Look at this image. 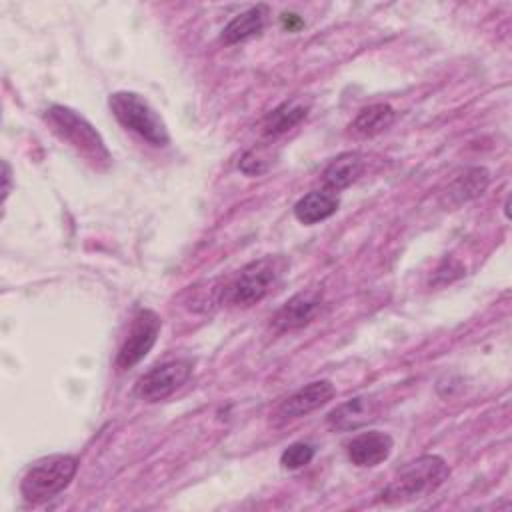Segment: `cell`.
Here are the masks:
<instances>
[{
    "mask_svg": "<svg viewBox=\"0 0 512 512\" xmlns=\"http://www.w3.org/2000/svg\"><path fill=\"white\" fill-rule=\"evenodd\" d=\"M10 184H12V172H10V164L4 160L2 162V202H6L10 194Z\"/></svg>",
    "mask_w": 512,
    "mask_h": 512,
    "instance_id": "21",
    "label": "cell"
},
{
    "mask_svg": "<svg viewBox=\"0 0 512 512\" xmlns=\"http://www.w3.org/2000/svg\"><path fill=\"white\" fill-rule=\"evenodd\" d=\"M392 448L394 440L390 434L380 430H368L348 442V458L358 468H374L388 460Z\"/></svg>",
    "mask_w": 512,
    "mask_h": 512,
    "instance_id": "10",
    "label": "cell"
},
{
    "mask_svg": "<svg viewBox=\"0 0 512 512\" xmlns=\"http://www.w3.org/2000/svg\"><path fill=\"white\" fill-rule=\"evenodd\" d=\"M376 414L378 400L374 396H354L330 410L326 422L334 430H356L374 420Z\"/></svg>",
    "mask_w": 512,
    "mask_h": 512,
    "instance_id": "11",
    "label": "cell"
},
{
    "mask_svg": "<svg viewBox=\"0 0 512 512\" xmlns=\"http://www.w3.org/2000/svg\"><path fill=\"white\" fill-rule=\"evenodd\" d=\"M192 374V362L186 358L168 360L150 368L142 374L134 384V396L142 402L154 404L172 396L178 388H182Z\"/></svg>",
    "mask_w": 512,
    "mask_h": 512,
    "instance_id": "6",
    "label": "cell"
},
{
    "mask_svg": "<svg viewBox=\"0 0 512 512\" xmlns=\"http://www.w3.org/2000/svg\"><path fill=\"white\" fill-rule=\"evenodd\" d=\"M44 120L48 122L50 130L64 142H68L86 162H90L94 168L104 170L110 166L112 156L100 136V132L76 110L52 104L44 112Z\"/></svg>",
    "mask_w": 512,
    "mask_h": 512,
    "instance_id": "1",
    "label": "cell"
},
{
    "mask_svg": "<svg viewBox=\"0 0 512 512\" xmlns=\"http://www.w3.org/2000/svg\"><path fill=\"white\" fill-rule=\"evenodd\" d=\"M266 16H268V6H264V4H256L248 10H244L242 14L234 16L224 26V30L220 34V40L224 44H238V42H244L252 36H258L264 28Z\"/></svg>",
    "mask_w": 512,
    "mask_h": 512,
    "instance_id": "13",
    "label": "cell"
},
{
    "mask_svg": "<svg viewBox=\"0 0 512 512\" xmlns=\"http://www.w3.org/2000/svg\"><path fill=\"white\" fill-rule=\"evenodd\" d=\"M462 274H464V266H462V264H458L456 260H444V262L436 268L434 280H430V282H434V284H446V282H452V280L460 278Z\"/></svg>",
    "mask_w": 512,
    "mask_h": 512,
    "instance_id": "20",
    "label": "cell"
},
{
    "mask_svg": "<svg viewBox=\"0 0 512 512\" xmlns=\"http://www.w3.org/2000/svg\"><path fill=\"white\" fill-rule=\"evenodd\" d=\"M338 206H340V198L334 190H328V188L312 190L294 204V216L298 222L312 226L316 222L330 218L338 210Z\"/></svg>",
    "mask_w": 512,
    "mask_h": 512,
    "instance_id": "12",
    "label": "cell"
},
{
    "mask_svg": "<svg viewBox=\"0 0 512 512\" xmlns=\"http://www.w3.org/2000/svg\"><path fill=\"white\" fill-rule=\"evenodd\" d=\"M394 118H396L394 108L390 104L378 102V104H370V106L362 108L356 114V118L352 120L350 128L358 136H376V134L388 130L392 126Z\"/></svg>",
    "mask_w": 512,
    "mask_h": 512,
    "instance_id": "16",
    "label": "cell"
},
{
    "mask_svg": "<svg viewBox=\"0 0 512 512\" xmlns=\"http://www.w3.org/2000/svg\"><path fill=\"white\" fill-rule=\"evenodd\" d=\"M320 304H322V292L318 288L300 290L278 308V312L272 318V324L280 332L302 328L316 316V312L320 310Z\"/></svg>",
    "mask_w": 512,
    "mask_h": 512,
    "instance_id": "9",
    "label": "cell"
},
{
    "mask_svg": "<svg viewBox=\"0 0 512 512\" xmlns=\"http://www.w3.org/2000/svg\"><path fill=\"white\" fill-rule=\"evenodd\" d=\"M316 448L308 442H294L280 454V464L284 470H298L312 462Z\"/></svg>",
    "mask_w": 512,
    "mask_h": 512,
    "instance_id": "18",
    "label": "cell"
},
{
    "mask_svg": "<svg viewBox=\"0 0 512 512\" xmlns=\"http://www.w3.org/2000/svg\"><path fill=\"white\" fill-rule=\"evenodd\" d=\"M108 106L114 118L130 132L156 148L170 144V132L156 108L138 92L118 90L108 96Z\"/></svg>",
    "mask_w": 512,
    "mask_h": 512,
    "instance_id": "3",
    "label": "cell"
},
{
    "mask_svg": "<svg viewBox=\"0 0 512 512\" xmlns=\"http://www.w3.org/2000/svg\"><path fill=\"white\" fill-rule=\"evenodd\" d=\"M308 110H310V104L304 102L302 98L282 102L278 108H274L266 116V120L262 124L264 136H278V134L288 132L290 128H294L298 122H302L306 118Z\"/></svg>",
    "mask_w": 512,
    "mask_h": 512,
    "instance_id": "15",
    "label": "cell"
},
{
    "mask_svg": "<svg viewBox=\"0 0 512 512\" xmlns=\"http://www.w3.org/2000/svg\"><path fill=\"white\" fill-rule=\"evenodd\" d=\"M336 394V388L330 380H314L294 394H290L282 404L276 408L274 416L278 422H288L300 416H306L314 412L316 408L324 406L328 400H332Z\"/></svg>",
    "mask_w": 512,
    "mask_h": 512,
    "instance_id": "8",
    "label": "cell"
},
{
    "mask_svg": "<svg viewBox=\"0 0 512 512\" xmlns=\"http://www.w3.org/2000/svg\"><path fill=\"white\" fill-rule=\"evenodd\" d=\"M364 172V156L360 152H342L324 170V184L328 190H344L356 182Z\"/></svg>",
    "mask_w": 512,
    "mask_h": 512,
    "instance_id": "14",
    "label": "cell"
},
{
    "mask_svg": "<svg viewBox=\"0 0 512 512\" xmlns=\"http://www.w3.org/2000/svg\"><path fill=\"white\" fill-rule=\"evenodd\" d=\"M450 474L446 460L438 454H424L404 464L390 484L378 494L386 504L408 502L434 492Z\"/></svg>",
    "mask_w": 512,
    "mask_h": 512,
    "instance_id": "2",
    "label": "cell"
},
{
    "mask_svg": "<svg viewBox=\"0 0 512 512\" xmlns=\"http://www.w3.org/2000/svg\"><path fill=\"white\" fill-rule=\"evenodd\" d=\"M268 166H270V160L264 158L262 150H256V148L248 150L240 160V170L248 176H260L268 170Z\"/></svg>",
    "mask_w": 512,
    "mask_h": 512,
    "instance_id": "19",
    "label": "cell"
},
{
    "mask_svg": "<svg viewBox=\"0 0 512 512\" xmlns=\"http://www.w3.org/2000/svg\"><path fill=\"white\" fill-rule=\"evenodd\" d=\"M160 328H162V318L150 308H140L134 314L128 336L118 350L116 366L120 370H128L136 366L140 360H144L146 354L156 344Z\"/></svg>",
    "mask_w": 512,
    "mask_h": 512,
    "instance_id": "7",
    "label": "cell"
},
{
    "mask_svg": "<svg viewBox=\"0 0 512 512\" xmlns=\"http://www.w3.org/2000/svg\"><path fill=\"white\" fill-rule=\"evenodd\" d=\"M284 268L286 260L282 256H262L248 262L230 282L224 284L222 302L242 308L260 302L276 286Z\"/></svg>",
    "mask_w": 512,
    "mask_h": 512,
    "instance_id": "4",
    "label": "cell"
},
{
    "mask_svg": "<svg viewBox=\"0 0 512 512\" xmlns=\"http://www.w3.org/2000/svg\"><path fill=\"white\" fill-rule=\"evenodd\" d=\"M488 170L482 168V166H474V168H466L460 176H456L450 186H448V196L456 202V204H462V202H468L476 196H480L486 186H488Z\"/></svg>",
    "mask_w": 512,
    "mask_h": 512,
    "instance_id": "17",
    "label": "cell"
},
{
    "mask_svg": "<svg viewBox=\"0 0 512 512\" xmlns=\"http://www.w3.org/2000/svg\"><path fill=\"white\" fill-rule=\"evenodd\" d=\"M78 464L72 454H52L36 460L20 480V494L32 504L60 494L76 476Z\"/></svg>",
    "mask_w": 512,
    "mask_h": 512,
    "instance_id": "5",
    "label": "cell"
}]
</instances>
